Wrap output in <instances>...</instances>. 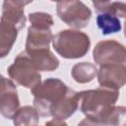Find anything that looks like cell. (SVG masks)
<instances>
[{
  "label": "cell",
  "mask_w": 126,
  "mask_h": 126,
  "mask_svg": "<svg viewBox=\"0 0 126 126\" xmlns=\"http://www.w3.org/2000/svg\"><path fill=\"white\" fill-rule=\"evenodd\" d=\"M92 3L94 5L95 11L98 13H101L109 5L110 0H92Z\"/></svg>",
  "instance_id": "d6986e66"
},
{
  "label": "cell",
  "mask_w": 126,
  "mask_h": 126,
  "mask_svg": "<svg viewBox=\"0 0 126 126\" xmlns=\"http://www.w3.org/2000/svg\"><path fill=\"white\" fill-rule=\"evenodd\" d=\"M53 33L48 28H39L34 26H30L28 29V35L26 40V49H38L49 47L52 41Z\"/></svg>",
  "instance_id": "8fae6325"
},
{
  "label": "cell",
  "mask_w": 126,
  "mask_h": 126,
  "mask_svg": "<svg viewBox=\"0 0 126 126\" xmlns=\"http://www.w3.org/2000/svg\"><path fill=\"white\" fill-rule=\"evenodd\" d=\"M78 109V93L70 89L65 97L54 105L50 110V116L54 119L65 120Z\"/></svg>",
  "instance_id": "7c38bea8"
},
{
  "label": "cell",
  "mask_w": 126,
  "mask_h": 126,
  "mask_svg": "<svg viewBox=\"0 0 126 126\" xmlns=\"http://www.w3.org/2000/svg\"><path fill=\"white\" fill-rule=\"evenodd\" d=\"M20 107L17 87L12 79L0 74V113L7 119H12Z\"/></svg>",
  "instance_id": "52a82bcc"
},
{
  "label": "cell",
  "mask_w": 126,
  "mask_h": 126,
  "mask_svg": "<svg viewBox=\"0 0 126 126\" xmlns=\"http://www.w3.org/2000/svg\"><path fill=\"white\" fill-rule=\"evenodd\" d=\"M93 58L97 65L123 64L126 59V50L120 42L107 39L97 42L93 51Z\"/></svg>",
  "instance_id": "8992f818"
},
{
  "label": "cell",
  "mask_w": 126,
  "mask_h": 126,
  "mask_svg": "<svg viewBox=\"0 0 126 126\" xmlns=\"http://www.w3.org/2000/svg\"><path fill=\"white\" fill-rule=\"evenodd\" d=\"M46 125H66V123L64 122V120H58V119H52L51 121H49V122H46L45 123Z\"/></svg>",
  "instance_id": "ffe728a7"
},
{
  "label": "cell",
  "mask_w": 126,
  "mask_h": 126,
  "mask_svg": "<svg viewBox=\"0 0 126 126\" xmlns=\"http://www.w3.org/2000/svg\"><path fill=\"white\" fill-rule=\"evenodd\" d=\"M118 97L119 91L103 87L78 93V108L86 116L79 124H123L126 116V108L124 106H115Z\"/></svg>",
  "instance_id": "6da1fadb"
},
{
  "label": "cell",
  "mask_w": 126,
  "mask_h": 126,
  "mask_svg": "<svg viewBox=\"0 0 126 126\" xmlns=\"http://www.w3.org/2000/svg\"><path fill=\"white\" fill-rule=\"evenodd\" d=\"M25 52L38 71L52 72L59 66L58 58L50 51L49 47L25 50Z\"/></svg>",
  "instance_id": "30bf717a"
},
{
  "label": "cell",
  "mask_w": 126,
  "mask_h": 126,
  "mask_svg": "<svg viewBox=\"0 0 126 126\" xmlns=\"http://www.w3.org/2000/svg\"><path fill=\"white\" fill-rule=\"evenodd\" d=\"M69 90L70 88L57 78H48L31 89L33 95V107L39 116H50L51 108L65 97Z\"/></svg>",
  "instance_id": "7a4b0ae2"
},
{
  "label": "cell",
  "mask_w": 126,
  "mask_h": 126,
  "mask_svg": "<svg viewBox=\"0 0 126 126\" xmlns=\"http://www.w3.org/2000/svg\"><path fill=\"white\" fill-rule=\"evenodd\" d=\"M97 68L94 63L81 62L73 66L71 74L73 79L79 84H86L92 82L96 76Z\"/></svg>",
  "instance_id": "9a60e30c"
},
{
  "label": "cell",
  "mask_w": 126,
  "mask_h": 126,
  "mask_svg": "<svg viewBox=\"0 0 126 126\" xmlns=\"http://www.w3.org/2000/svg\"><path fill=\"white\" fill-rule=\"evenodd\" d=\"M39 114L33 106L26 105L23 107H19L13 116V122L15 125H24L31 126L36 125L38 123Z\"/></svg>",
  "instance_id": "2e32d148"
},
{
  "label": "cell",
  "mask_w": 126,
  "mask_h": 126,
  "mask_svg": "<svg viewBox=\"0 0 126 126\" xmlns=\"http://www.w3.org/2000/svg\"><path fill=\"white\" fill-rule=\"evenodd\" d=\"M51 1H58V0H51Z\"/></svg>",
  "instance_id": "7402d4cb"
},
{
  "label": "cell",
  "mask_w": 126,
  "mask_h": 126,
  "mask_svg": "<svg viewBox=\"0 0 126 126\" xmlns=\"http://www.w3.org/2000/svg\"><path fill=\"white\" fill-rule=\"evenodd\" d=\"M7 73L14 82L28 89H32L41 82L39 71L33 66L25 51L17 55L14 63L8 67Z\"/></svg>",
  "instance_id": "5b68a950"
},
{
  "label": "cell",
  "mask_w": 126,
  "mask_h": 126,
  "mask_svg": "<svg viewBox=\"0 0 126 126\" xmlns=\"http://www.w3.org/2000/svg\"><path fill=\"white\" fill-rule=\"evenodd\" d=\"M56 13L67 26L78 30L86 28L92 18L91 9L81 0H58Z\"/></svg>",
  "instance_id": "277c9868"
},
{
  "label": "cell",
  "mask_w": 126,
  "mask_h": 126,
  "mask_svg": "<svg viewBox=\"0 0 126 126\" xmlns=\"http://www.w3.org/2000/svg\"><path fill=\"white\" fill-rule=\"evenodd\" d=\"M19 31L14 27L0 22V58H4L11 51L16 42Z\"/></svg>",
  "instance_id": "4fadbf2b"
},
{
  "label": "cell",
  "mask_w": 126,
  "mask_h": 126,
  "mask_svg": "<svg viewBox=\"0 0 126 126\" xmlns=\"http://www.w3.org/2000/svg\"><path fill=\"white\" fill-rule=\"evenodd\" d=\"M96 25L104 35L119 32L122 29L119 18L109 12L99 13L96 16Z\"/></svg>",
  "instance_id": "5bb4252c"
},
{
  "label": "cell",
  "mask_w": 126,
  "mask_h": 126,
  "mask_svg": "<svg viewBox=\"0 0 126 126\" xmlns=\"http://www.w3.org/2000/svg\"><path fill=\"white\" fill-rule=\"evenodd\" d=\"M52 45L61 57L77 59L88 53L91 47V40L87 33L78 30H63L53 35Z\"/></svg>",
  "instance_id": "3957f363"
},
{
  "label": "cell",
  "mask_w": 126,
  "mask_h": 126,
  "mask_svg": "<svg viewBox=\"0 0 126 126\" xmlns=\"http://www.w3.org/2000/svg\"><path fill=\"white\" fill-rule=\"evenodd\" d=\"M125 9H126V5L124 2L116 1V2L109 3V5L105 8V10L103 12H109V13L117 16L118 18H124L125 17Z\"/></svg>",
  "instance_id": "ac0fdd59"
},
{
  "label": "cell",
  "mask_w": 126,
  "mask_h": 126,
  "mask_svg": "<svg viewBox=\"0 0 126 126\" xmlns=\"http://www.w3.org/2000/svg\"><path fill=\"white\" fill-rule=\"evenodd\" d=\"M24 5L18 0H4L2 5V15L0 22L14 27L21 31L26 25Z\"/></svg>",
  "instance_id": "9c48e42d"
},
{
  "label": "cell",
  "mask_w": 126,
  "mask_h": 126,
  "mask_svg": "<svg viewBox=\"0 0 126 126\" xmlns=\"http://www.w3.org/2000/svg\"><path fill=\"white\" fill-rule=\"evenodd\" d=\"M22 5H24V6H26V5H28V4H30V3H32L33 0H18Z\"/></svg>",
  "instance_id": "44dd1931"
},
{
  "label": "cell",
  "mask_w": 126,
  "mask_h": 126,
  "mask_svg": "<svg viewBox=\"0 0 126 126\" xmlns=\"http://www.w3.org/2000/svg\"><path fill=\"white\" fill-rule=\"evenodd\" d=\"M100 87L119 91L126 82V67L123 64L101 65L96 73Z\"/></svg>",
  "instance_id": "ba28073f"
},
{
  "label": "cell",
  "mask_w": 126,
  "mask_h": 126,
  "mask_svg": "<svg viewBox=\"0 0 126 126\" xmlns=\"http://www.w3.org/2000/svg\"><path fill=\"white\" fill-rule=\"evenodd\" d=\"M29 20L32 26L39 28H48L50 29L54 22L50 14L45 12H33L29 14Z\"/></svg>",
  "instance_id": "e0dca14e"
}]
</instances>
